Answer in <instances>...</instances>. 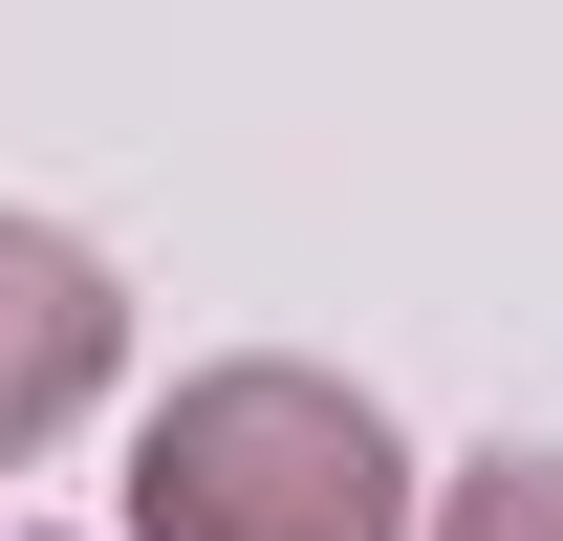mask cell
I'll use <instances>...</instances> for the list:
<instances>
[{
  "label": "cell",
  "instance_id": "cell-1",
  "mask_svg": "<svg viewBox=\"0 0 563 541\" xmlns=\"http://www.w3.org/2000/svg\"><path fill=\"white\" fill-rule=\"evenodd\" d=\"M131 541H412V455L325 368H196L131 455Z\"/></svg>",
  "mask_w": 563,
  "mask_h": 541
},
{
  "label": "cell",
  "instance_id": "cell-2",
  "mask_svg": "<svg viewBox=\"0 0 563 541\" xmlns=\"http://www.w3.org/2000/svg\"><path fill=\"white\" fill-rule=\"evenodd\" d=\"M109 346H131L109 261H87V239H44V217H0V455H44V433L109 390Z\"/></svg>",
  "mask_w": 563,
  "mask_h": 541
},
{
  "label": "cell",
  "instance_id": "cell-3",
  "mask_svg": "<svg viewBox=\"0 0 563 541\" xmlns=\"http://www.w3.org/2000/svg\"><path fill=\"white\" fill-rule=\"evenodd\" d=\"M433 541H563V455H477Z\"/></svg>",
  "mask_w": 563,
  "mask_h": 541
}]
</instances>
